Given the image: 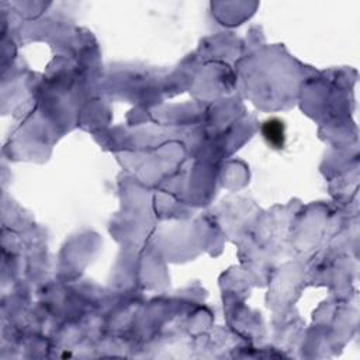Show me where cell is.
Masks as SVG:
<instances>
[{
    "mask_svg": "<svg viewBox=\"0 0 360 360\" xmlns=\"http://www.w3.org/2000/svg\"><path fill=\"white\" fill-rule=\"evenodd\" d=\"M262 134H264L266 142L275 149H280L286 144L284 123L279 118H268L262 124Z\"/></svg>",
    "mask_w": 360,
    "mask_h": 360,
    "instance_id": "obj_1",
    "label": "cell"
}]
</instances>
